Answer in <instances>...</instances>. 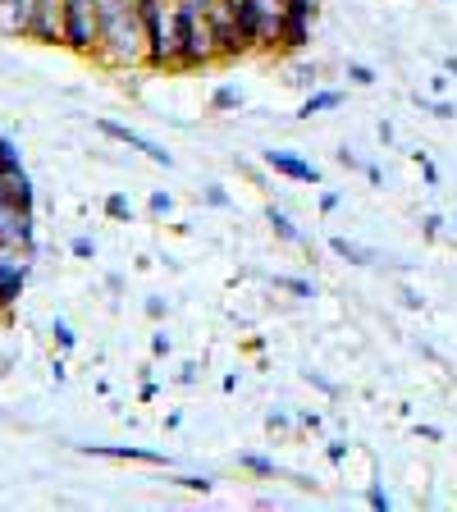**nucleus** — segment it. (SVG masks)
Masks as SVG:
<instances>
[{"label": "nucleus", "instance_id": "nucleus-4", "mask_svg": "<svg viewBox=\"0 0 457 512\" xmlns=\"http://www.w3.org/2000/svg\"><path fill=\"white\" fill-rule=\"evenodd\" d=\"M0 247H23L32 252V211L14 202H0Z\"/></svg>", "mask_w": 457, "mask_h": 512}, {"label": "nucleus", "instance_id": "nucleus-28", "mask_svg": "<svg viewBox=\"0 0 457 512\" xmlns=\"http://www.w3.org/2000/svg\"><path fill=\"white\" fill-rule=\"evenodd\" d=\"M51 334H55V343H60V348H74V343H78V334L69 330L64 320H55V325H51Z\"/></svg>", "mask_w": 457, "mask_h": 512}, {"label": "nucleus", "instance_id": "nucleus-6", "mask_svg": "<svg viewBox=\"0 0 457 512\" xmlns=\"http://www.w3.org/2000/svg\"><path fill=\"white\" fill-rule=\"evenodd\" d=\"M266 170H275L279 179H293V183H311L320 188V170L311 160H302L298 151H266Z\"/></svg>", "mask_w": 457, "mask_h": 512}, {"label": "nucleus", "instance_id": "nucleus-32", "mask_svg": "<svg viewBox=\"0 0 457 512\" xmlns=\"http://www.w3.org/2000/svg\"><path fill=\"white\" fill-rule=\"evenodd\" d=\"M170 334H151V352H156V357H170Z\"/></svg>", "mask_w": 457, "mask_h": 512}, {"label": "nucleus", "instance_id": "nucleus-43", "mask_svg": "<svg viewBox=\"0 0 457 512\" xmlns=\"http://www.w3.org/2000/svg\"><path fill=\"white\" fill-rule=\"evenodd\" d=\"M298 421H302V426H307V430H320V416H316V412H302Z\"/></svg>", "mask_w": 457, "mask_h": 512}, {"label": "nucleus", "instance_id": "nucleus-21", "mask_svg": "<svg viewBox=\"0 0 457 512\" xmlns=\"http://www.w3.org/2000/svg\"><path fill=\"white\" fill-rule=\"evenodd\" d=\"M302 380H307L311 389H316V394H325V398H339V384H334V380H325V375H320V371H302Z\"/></svg>", "mask_w": 457, "mask_h": 512}, {"label": "nucleus", "instance_id": "nucleus-5", "mask_svg": "<svg viewBox=\"0 0 457 512\" xmlns=\"http://www.w3.org/2000/svg\"><path fill=\"white\" fill-rule=\"evenodd\" d=\"M96 128H101L106 138H115V142H124V147L142 151V156H147V160H156V165H165V170H170V165H174V156H170V151H165V147H156V142H151V138H142L138 128H124V124H115V119H96Z\"/></svg>", "mask_w": 457, "mask_h": 512}, {"label": "nucleus", "instance_id": "nucleus-26", "mask_svg": "<svg viewBox=\"0 0 457 512\" xmlns=\"http://www.w3.org/2000/svg\"><path fill=\"white\" fill-rule=\"evenodd\" d=\"M316 64H298V69H293V78H288V83H298V87H316Z\"/></svg>", "mask_w": 457, "mask_h": 512}, {"label": "nucleus", "instance_id": "nucleus-45", "mask_svg": "<svg viewBox=\"0 0 457 512\" xmlns=\"http://www.w3.org/2000/svg\"><path fill=\"white\" fill-rule=\"evenodd\" d=\"M5 179H10V174H5V170H0V202H5Z\"/></svg>", "mask_w": 457, "mask_h": 512}, {"label": "nucleus", "instance_id": "nucleus-31", "mask_svg": "<svg viewBox=\"0 0 457 512\" xmlns=\"http://www.w3.org/2000/svg\"><path fill=\"white\" fill-rule=\"evenodd\" d=\"M170 206H174L170 192H151V211H156V215H170Z\"/></svg>", "mask_w": 457, "mask_h": 512}, {"label": "nucleus", "instance_id": "nucleus-22", "mask_svg": "<svg viewBox=\"0 0 457 512\" xmlns=\"http://www.w3.org/2000/svg\"><path fill=\"white\" fill-rule=\"evenodd\" d=\"M174 485H183V490H197V494H211L215 490L211 476H174Z\"/></svg>", "mask_w": 457, "mask_h": 512}, {"label": "nucleus", "instance_id": "nucleus-30", "mask_svg": "<svg viewBox=\"0 0 457 512\" xmlns=\"http://www.w3.org/2000/svg\"><path fill=\"white\" fill-rule=\"evenodd\" d=\"M288 14H302V19H316V0H288Z\"/></svg>", "mask_w": 457, "mask_h": 512}, {"label": "nucleus", "instance_id": "nucleus-29", "mask_svg": "<svg viewBox=\"0 0 457 512\" xmlns=\"http://www.w3.org/2000/svg\"><path fill=\"white\" fill-rule=\"evenodd\" d=\"M288 426H293V416H288V412H266V430H270V435H275V430H288Z\"/></svg>", "mask_w": 457, "mask_h": 512}, {"label": "nucleus", "instance_id": "nucleus-44", "mask_svg": "<svg viewBox=\"0 0 457 512\" xmlns=\"http://www.w3.org/2000/svg\"><path fill=\"white\" fill-rule=\"evenodd\" d=\"M444 69H448V78H457V55H448V64H444Z\"/></svg>", "mask_w": 457, "mask_h": 512}, {"label": "nucleus", "instance_id": "nucleus-23", "mask_svg": "<svg viewBox=\"0 0 457 512\" xmlns=\"http://www.w3.org/2000/svg\"><path fill=\"white\" fill-rule=\"evenodd\" d=\"M202 202L215 206V211H224V206H229V192H224L220 183H206V188H202Z\"/></svg>", "mask_w": 457, "mask_h": 512}, {"label": "nucleus", "instance_id": "nucleus-7", "mask_svg": "<svg viewBox=\"0 0 457 512\" xmlns=\"http://www.w3.org/2000/svg\"><path fill=\"white\" fill-rule=\"evenodd\" d=\"M28 37H37V42H64V23H60V0H32Z\"/></svg>", "mask_w": 457, "mask_h": 512}, {"label": "nucleus", "instance_id": "nucleus-19", "mask_svg": "<svg viewBox=\"0 0 457 512\" xmlns=\"http://www.w3.org/2000/svg\"><path fill=\"white\" fill-rule=\"evenodd\" d=\"M412 101H416V106H421V110H430V115H435V119H453V115H457V106H453V101H430V96H421V92H416Z\"/></svg>", "mask_w": 457, "mask_h": 512}, {"label": "nucleus", "instance_id": "nucleus-12", "mask_svg": "<svg viewBox=\"0 0 457 512\" xmlns=\"http://www.w3.org/2000/svg\"><path fill=\"white\" fill-rule=\"evenodd\" d=\"M343 106V92H334V87H311L307 101L298 106V119H316V115H330V110Z\"/></svg>", "mask_w": 457, "mask_h": 512}, {"label": "nucleus", "instance_id": "nucleus-39", "mask_svg": "<svg viewBox=\"0 0 457 512\" xmlns=\"http://www.w3.org/2000/svg\"><path fill=\"white\" fill-rule=\"evenodd\" d=\"M197 371H202V366H197V362H188V366H183V371H179V384H197Z\"/></svg>", "mask_w": 457, "mask_h": 512}, {"label": "nucleus", "instance_id": "nucleus-2", "mask_svg": "<svg viewBox=\"0 0 457 512\" xmlns=\"http://www.w3.org/2000/svg\"><path fill=\"white\" fill-rule=\"evenodd\" d=\"M147 32V69H174V0H138Z\"/></svg>", "mask_w": 457, "mask_h": 512}, {"label": "nucleus", "instance_id": "nucleus-18", "mask_svg": "<svg viewBox=\"0 0 457 512\" xmlns=\"http://www.w3.org/2000/svg\"><path fill=\"white\" fill-rule=\"evenodd\" d=\"M348 83L352 87H375V83H380V74H375L371 64H357V60H352L348 64Z\"/></svg>", "mask_w": 457, "mask_h": 512}, {"label": "nucleus", "instance_id": "nucleus-8", "mask_svg": "<svg viewBox=\"0 0 457 512\" xmlns=\"http://www.w3.org/2000/svg\"><path fill=\"white\" fill-rule=\"evenodd\" d=\"M311 23H316V19L284 14V23H279V37H275V51H288V55L307 51V46H311Z\"/></svg>", "mask_w": 457, "mask_h": 512}, {"label": "nucleus", "instance_id": "nucleus-17", "mask_svg": "<svg viewBox=\"0 0 457 512\" xmlns=\"http://www.w3.org/2000/svg\"><path fill=\"white\" fill-rule=\"evenodd\" d=\"M211 110H243V92H238V87H215Z\"/></svg>", "mask_w": 457, "mask_h": 512}, {"label": "nucleus", "instance_id": "nucleus-37", "mask_svg": "<svg viewBox=\"0 0 457 512\" xmlns=\"http://www.w3.org/2000/svg\"><path fill=\"white\" fill-rule=\"evenodd\" d=\"M74 256H83V261L87 256H96V243L92 238H74Z\"/></svg>", "mask_w": 457, "mask_h": 512}, {"label": "nucleus", "instance_id": "nucleus-24", "mask_svg": "<svg viewBox=\"0 0 457 512\" xmlns=\"http://www.w3.org/2000/svg\"><path fill=\"white\" fill-rule=\"evenodd\" d=\"M412 160H416V165H421V174H426V183H430V188H439V165H435V160H430L426 151H412Z\"/></svg>", "mask_w": 457, "mask_h": 512}, {"label": "nucleus", "instance_id": "nucleus-40", "mask_svg": "<svg viewBox=\"0 0 457 512\" xmlns=\"http://www.w3.org/2000/svg\"><path fill=\"white\" fill-rule=\"evenodd\" d=\"M403 307L421 311V293H416V288H403Z\"/></svg>", "mask_w": 457, "mask_h": 512}, {"label": "nucleus", "instance_id": "nucleus-27", "mask_svg": "<svg viewBox=\"0 0 457 512\" xmlns=\"http://www.w3.org/2000/svg\"><path fill=\"white\" fill-rule=\"evenodd\" d=\"M334 160H339L343 170H362V165H366V160L357 156V151H352V147H339V151H334Z\"/></svg>", "mask_w": 457, "mask_h": 512}, {"label": "nucleus", "instance_id": "nucleus-9", "mask_svg": "<svg viewBox=\"0 0 457 512\" xmlns=\"http://www.w3.org/2000/svg\"><path fill=\"white\" fill-rule=\"evenodd\" d=\"M83 453H92V458H115V462H151V467H165V453H156V448H124V444H83Z\"/></svg>", "mask_w": 457, "mask_h": 512}, {"label": "nucleus", "instance_id": "nucleus-14", "mask_svg": "<svg viewBox=\"0 0 457 512\" xmlns=\"http://www.w3.org/2000/svg\"><path fill=\"white\" fill-rule=\"evenodd\" d=\"M5 202L28 206L32 211V183H28V174L23 170H10V179H5Z\"/></svg>", "mask_w": 457, "mask_h": 512}, {"label": "nucleus", "instance_id": "nucleus-20", "mask_svg": "<svg viewBox=\"0 0 457 512\" xmlns=\"http://www.w3.org/2000/svg\"><path fill=\"white\" fill-rule=\"evenodd\" d=\"M106 215H110V220H133V206H128L124 192H110V197H106Z\"/></svg>", "mask_w": 457, "mask_h": 512}, {"label": "nucleus", "instance_id": "nucleus-41", "mask_svg": "<svg viewBox=\"0 0 457 512\" xmlns=\"http://www.w3.org/2000/svg\"><path fill=\"white\" fill-rule=\"evenodd\" d=\"M362 174H366V179H371V183H375V188H380V183H384V174H380V165H362Z\"/></svg>", "mask_w": 457, "mask_h": 512}, {"label": "nucleus", "instance_id": "nucleus-10", "mask_svg": "<svg viewBox=\"0 0 457 512\" xmlns=\"http://www.w3.org/2000/svg\"><path fill=\"white\" fill-rule=\"evenodd\" d=\"M23 293V261H14L10 247H0V307H14Z\"/></svg>", "mask_w": 457, "mask_h": 512}, {"label": "nucleus", "instance_id": "nucleus-34", "mask_svg": "<svg viewBox=\"0 0 457 512\" xmlns=\"http://www.w3.org/2000/svg\"><path fill=\"white\" fill-rule=\"evenodd\" d=\"M325 458H330L334 467H343V462H348V444H330L325 448Z\"/></svg>", "mask_w": 457, "mask_h": 512}, {"label": "nucleus", "instance_id": "nucleus-1", "mask_svg": "<svg viewBox=\"0 0 457 512\" xmlns=\"http://www.w3.org/2000/svg\"><path fill=\"white\" fill-rule=\"evenodd\" d=\"M96 51L106 55L115 69H133V64H147V32H142L138 0H124L115 14H106V19H101V37H96Z\"/></svg>", "mask_w": 457, "mask_h": 512}, {"label": "nucleus", "instance_id": "nucleus-35", "mask_svg": "<svg viewBox=\"0 0 457 512\" xmlns=\"http://www.w3.org/2000/svg\"><path fill=\"white\" fill-rule=\"evenodd\" d=\"M339 202H343L339 192H320V211H325V215H334V211H339Z\"/></svg>", "mask_w": 457, "mask_h": 512}, {"label": "nucleus", "instance_id": "nucleus-3", "mask_svg": "<svg viewBox=\"0 0 457 512\" xmlns=\"http://www.w3.org/2000/svg\"><path fill=\"white\" fill-rule=\"evenodd\" d=\"M60 23H64V46L92 55L101 23H96V0H60Z\"/></svg>", "mask_w": 457, "mask_h": 512}, {"label": "nucleus", "instance_id": "nucleus-15", "mask_svg": "<svg viewBox=\"0 0 457 512\" xmlns=\"http://www.w3.org/2000/svg\"><path fill=\"white\" fill-rule=\"evenodd\" d=\"M270 284L279 288V293H293V298H316V284L311 279H302V275H270Z\"/></svg>", "mask_w": 457, "mask_h": 512}, {"label": "nucleus", "instance_id": "nucleus-46", "mask_svg": "<svg viewBox=\"0 0 457 512\" xmlns=\"http://www.w3.org/2000/svg\"><path fill=\"white\" fill-rule=\"evenodd\" d=\"M453 238H457V220H453Z\"/></svg>", "mask_w": 457, "mask_h": 512}, {"label": "nucleus", "instance_id": "nucleus-25", "mask_svg": "<svg viewBox=\"0 0 457 512\" xmlns=\"http://www.w3.org/2000/svg\"><path fill=\"white\" fill-rule=\"evenodd\" d=\"M366 503H371L375 512H389V508H394V499H389V494H384V485H375V480H371V490H366Z\"/></svg>", "mask_w": 457, "mask_h": 512}, {"label": "nucleus", "instance_id": "nucleus-38", "mask_svg": "<svg viewBox=\"0 0 457 512\" xmlns=\"http://www.w3.org/2000/svg\"><path fill=\"white\" fill-rule=\"evenodd\" d=\"M416 439H430V444H439V439H444V430H439V426H416Z\"/></svg>", "mask_w": 457, "mask_h": 512}, {"label": "nucleus", "instance_id": "nucleus-11", "mask_svg": "<svg viewBox=\"0 0 457 512\" xmlns=\"http://www.w3.org/2000/svg\"><path fill=\"white\" fill-rule=\"evenodd\" d=\"M330 252L339 256V261H348V266H375V261H380V252H375V247L357 243V238H343V234L330 238Z\"/></svg>", "mask_w": 457, "mask_h": 512}, {"label": "nucleus", "instance_id": "nucleus-36", "mask_svg": "<svg viewBox=\"0 0 457 512\" xmlns=\"http://www.w3.org/2000/svg\"><path fill=\"white\" fill-rule=\"evenodd\" d=\"M439 224H444V220H439V215H426V220H421V234H426L430 243H435V238H439Z\"/></svg>", "mask_w": 457, "mask_h": 512}, {"label": "nucleus", "instance_id": "nucleus-13", "mask_svg": "<svg viewBox=\"0 0 457 512\" xmlns=\"http://www.w3.org/2000/svg\"><path fill=\"white\" fill-rule=\"evenodd\" d=\"M266 224L279 243H302V229L288 220V211H279V206H266Z\"/></svg>", "mask_w": 457, "mask_h": 512}, {"label": "nucleus", "instance_id": "nucleus-42", "mask_svg": "<svg viewBox=\"0 0 457 512\" xmlns=\"http://www.w3.org/2000/svg\"><path fill=\"white\" fill-rule=\"evenodd\" d=\"M380 142H384V147L394 142V124H389V119H380Z\"/></svg>", "mask_w": 457, "mask_h": 512}, {"label": "nucleus", "instance_id": "nucleus-33", "mask_svg": "<svg viewBox=\"0 0 457 512\" xmlns=\"http://www.w3.org/2000/svg\"><path fill=\"white\" fill-rule=\"evenodd\" d=\"M147 316H151V320L170 316V302H165V298H147Z\"/></svg>", "mask_w": 457, "mask_h": 512}, {"label": "nucleus", "instance_id": "nucleus-16", "mask_svg": "<svg viewBox=\"0 0 457 512\" xmlns=\"http://www.w3.org/2000/svg\"><path fill=\"white\" fill-rule=\"evenodd\" d=\"M238 467L252 471V476H266V480L284 476V471H279V462L275 458H261V453H238Z\"/></svg>", "mask_w": 457, "mask_h": 512}]
</instances>
